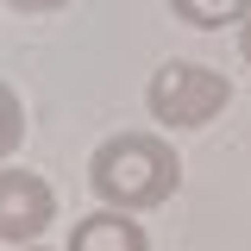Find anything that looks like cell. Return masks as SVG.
<instances>
[{"label": "cell", "mask_w": 251, "mask_h": 251, "mask_svg": "<svg viewBox=\"0 0 251 251\" xmlns=\"http://www.w3.org/2000/svg\"><path fill=\"white\" fill-rule=\"evenodd\" d=\"M88 188L100 207L120 214H151L182 188V157L163 132H113L88 157Z\"/></svg>", "instance_id": "1"}, {"label": "cell", "mask_w": 251, "mask_h": 251, "mask_svg": "<svg viewBox=\"0 0 251 251\" xmlns=\"http://www.w3.org/2000/svg\"><path fill=\"white\" fill-rule=\"evenodd\" d=\"M145 107H151V120L163 132H201V126H214L232 107V82L195 57H170L145 82Z\"/></svg>", "instance_id": "2"}, {"label": "cell", "mask_w": 251, "mask_h": 251, "mask_svg": "<svg viewBox=\"0 0 251 251\" xmlns=\"http://www.w3.org/2000/svg\"><path fill=\"white\" fill-rule=\"evenodd\" d=\"M57 226V188L19 163H0V245H38Z\"/></svg>", "instance_id": "3"}, {"label": "cell", "mask_w": 251, "mask_h": 251, "mask_svg": "<svg viewBox=\"0 0 251 251\" xmlns=\"http://www.w3.org/2000/svg\"><path fill=\"white\" fill-rule=\"evenodd\" d=\"M63 251H151V232L138 226V214H120V207H94L69 226Z\"/></svg>", "instance_id": "4"}, {"label": "cell", "mask_w": 251, "mask_h": 251, "mask_svg": "<svg viewBox=\"0 0 251 251\" xmlns=\"http://www.w3.org/2000/svg\"><path fill=\"white\" fill-rule=\"evenodd\" d=\"M182 25L195 31H226V25H245V13H251V0H163Z\"/></svg>", "instance_id": "5"}, {"label": "cell", "mask_w": 251, "mask_h": 251, "mask_svg": "<svg viewBox=\"0 0 251 251\" xmlns=\"http://www.w3.org/2000/svg\"><path fill=\"white\" fill-rule=\"evenodd\" d=\"M25 145V100H19V88L13 82H0V163Z\"/></svg>", "instance_id": "6"}, {"label": "cell", "mask_w": 251, "mask_h": 251, "mask_svg": "<svg viewBox=\"0 0 251 251\" xmlns=\"http://www.w3.org/2000/svg\"><path fill=\"white\" fill-rule=\"evenodd\" d=\"M0 6H13V13H63L69 0H0Z\"/></svg>", "instance_id": "7"}, {"label": "cell", "mask_w": 251, "mask_h": 251, "mask_svg": "<svg viewBox=\"0 0 251 251\" xmlns=\"http://www.w3.org/2000/svg\"><path fill=\"white\" fill-rule=\"evenodd\" d=\"M239 57H245V69H251V13H245V25H239Z\"/></svg>", "instance_id": "8"}, {"label": "cell", "mask_w": 251, "mask_h": 251, "mask_svg": "<svg viewBox=\"0 0 251 251\" xmlns=\"http://www.w3.org/2000/svg\"><path fill=\"white\" fill-rule=\"evenodd\" d=\"M6 251H44V245H6Z\"/></svg>", "instance_id": "9"}]
</instances>
